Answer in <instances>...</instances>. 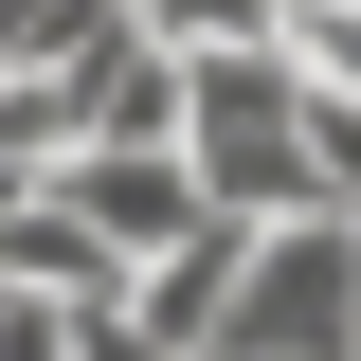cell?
<instances>
[{
  "label": "cell",
  "mask_w": 361,
  "mask_h": 361,
  "mask_svg": "<svg viewBox=\"0 0 361 361\" xmlns=\"http://www.w3.org/2000/svg\"><path fill=\"white\" fill-rule=\"evenodd\" d=\"M217 361H361V217H271Z\"/></svg>",
  "instance_id": "1"
},
{
  "label": "cell",
  "mask_w": 361,
  "mask_h": 361,
  "mask_svg": "<svg viewBox=\"0 0 361 361\" xmlns=\"http://www.w3.org/2000/svg\"><path fill=\"white\" fill-rule=\"evenodd\" d=\"M54 199H73L127 271H163L180 235H217V199H199V163H180V145H90V163H54Z\"/></svg>",
  "instance_id": "2"
},
{
  "label": "cell",
  "mask_w": 361,
  "mask_h": 361,
  "mask_svg": "<svg viewBox=\"0 0 361 361\" xmlns=\"http://www.w3.org/2000/svg\"><path fill=\"white\" fill-rule=\"evenodd\" d=\"M127 18L163 54H271V37H289V0H127Z\"/></svg>",
  "instance_id": "3"
}]
</instances>
